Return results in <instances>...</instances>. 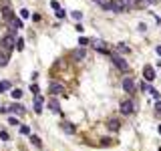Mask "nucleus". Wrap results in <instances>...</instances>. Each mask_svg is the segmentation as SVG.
I'll list each match as a JSON object with an SVG mask.
<instances>
[{
  "label": "nucleus",
  "mask_w": 161,
  "mask_h": 151,
  "mask_svg": "<svg viewBox=\"0 0 161 151\" xmlns=\"http://www.w3.org/2000/svg\"><path fill=\"white\" fill-rule=\"evenodd\" d=\"M155 111L161 115V101H159V99H157V103H155Z\"/></svg>",
  "instance_id": "nucleus-30"
},
{
  "label": "nucleus",
  "mask_w": 161,
  "mask_h": 151,
  "mask_svg": "<svg viewBox=\"0 0 161 151\" xmlns=\"http://www.w3.org/2000/svg\"><path fill=\"white\" fill-rule=\"evenodd\" d=\"M155 53H157V54H159V57H161V45L157 46V48H155Z\"/></svg>",
  "instance_id": "nucleus-32"
},
{
  "label": "nucleus",
  "mask_w": 161,
  "mask_h": 151,
  "mask_svg": "<svg viewBox=\"0 0 161 151\" xmlns=\"http://www.w3.org/2000/svg\"><path fill=\"white\" fill-rule=\"evenodd\" d=\"M48 109H50L54 115H59L60 113V103L56 101V99H48Z\"/></svg>",
  "instance_id": "nucleus-8"
},
{
  "label": "nucleus",
  "mask_w": 161,
  "mask_h": 151,
  "mask_svg": "<svg viewBox=\"0 0 161 151\" xmlns=\"http://www.w3.org/2000/svg\"><path fill=\"white\" fill-rule=\"evenodd\" d=\"M8 89H10V81H2V83H0V93L8 91Z\"/></svg>",
  "instance_id": "nucleus-19"
},
{
  "label": "nucleus",
  "mask_w": 161,
  "mask_h": 151,
  "mask_svg": "<svg viewBox=\"0 0 161 151\" xmlns=\"http://www.w3.org/2000/svg\"><path fill=\"white\" fill-rule=\"evenodd\" d=\"M8 123L10 125H20V121H18V117H10L8 119Z\"/></svg>",
  "instance_id": "nucleus-28"
},
{
  "label": "nucleus",
  "mask_w": 161,
  "mask_h": 151,
  "mask_svg": "<svg viewBox=\"0 0 161 151\" xmlns=\"http://www.w3.org/2000/svg\"><path fill=\"white\" fill-rule=\"evenodd\" d=\"M91 45H93L99 53H109V45L107 42H103V40H91Z\"/></svg>",
  "instance_id": "nucleus-5"
},
{
  "label": "nucleus",
  "mask_w": 161,
  "mask_h": 151,
  "mask_svg": "<svg viewBox=\"0 0 161 151\" xmlns=\"http://www.w3.org/2000/svg\"><path fill=\"white\" fill-rule=\"evenodd\" d=\"M20 133H22V135H30V127H26V125H20Z\"/></svg>",
  "instance_id": "nucleus-21"
},
{
  "label": "nucleus",
  "mask_w": 161,
  "mask_h": 151,
  "mask_svg": "<svg viewBox=\"0 0 161 151\" xmlns=\"http://www.w3.org/2000/svg\"><path fill=\"white\" fill-rule=\"evenodd\" d=\"M109 127H111L113 131H119V127H121L119 119H111V121H109Z\"/></svg>",
  "instance_id": "nucleus-17"
},
{
  "label": "nucleus",
  "mask_w": 161,
  "mask_h": 151,
  "mask_svg": "<svg viewBox=\"0 0 161 151\" xmlns=\"http://www.w3.org/2000/svg\"><path fill=\"white\" fill-rule=\"evenodd\" d=\"M65 16H67V12H65V10H62V8H60V10H56V18H65Z\"/></svg>",
  "instance_id": "nucleus-26"
},
{
  "label": "nucleus",
  "mask_w": 161,
  "mask_h": 151,
  "mask_svg": "<svg viewBox=\"0 0 161 151\" xmlns=\"http://www.w3.org/2000/svg\"><path fill=\"white\" fill-rule=\"evenodd\" d=\"M157 131H159V135H161V125H159V127H157Z\"/></svg>",
  "instance_id": "nucleus-33"
},
{
  "label": "nucleus",
  "mask_w": 161,
  "mask_h": 151,
  "mask_svg": "<svg viewBox=\"0 0 161 151\" xmlns=\"http://www.w3.org/2000/svg\"><path fill=\"white\" fill-rule=\"evenodd\" d=\"M143 77L147 81H153L155 79V71H153V66L151 65H145V69H143Z\"/></svg>",
  "instance_id": "nucleus-9"
},
{
  "label": "nucleus",
  "mask_w": 161,
  "mask_h": 151,
  "mask_svg": "<svg viewBox=\"0 0 161 151\" xmlns=\"http://www.w3.org/2000/svg\"><path fill=\"white\" fill-rule=\"evenodd\" d=\"M60 129H62V131L67 133V135H73V133H74V125L65 123V121H62V123H60Z\"/></svg>",
  "instance_id": "nucleus-12"
},
{
  "label": "nucleus",
  "mask_w": 161,
  "mask_h": 151,
  "mask_svg": "<svg viewBox=\"0 0 161 151\" xmlns=\"http://www.w3.org/2000/svg\"><path fill=\"white\" fill-rule=\"evenodd\" d=\"M24 48V39H18L16 40V51H22Z\"/></svg>",
  "instance_id": "nucleus-23"
},
{
  "label": "nucleus",
  "mask_w": 161,
  "mask_h": 151,
  "mask_svg": "<svg viewBox=\"0 0 161 151\" xmlns=\"http://www.w3.org/2000/svg\"><path fill=\"white\" fill-rule=\"evenodd\" d=\"M123 89H125V93H133L135 91V81L131 79V77L123 79Z\"/></svg>",
  "instance_id": "nucleus-7"
},
{
  "label": "nucleus",
  "mask_w": 161,
  "mask_h": 151,
  "mask_svg": "<svg viewBox=\"0 0 161 151\" xmlns=\"http://www.w3.org/2000/svg\"><path fill=\"white\" fill-rule=\"evenodd\" d=\"M85 54H87V51H85V48H77V51L73 53V59H74V60H83V59H85Z\"/></svg>",
  "instance_id": "nucleus-15"
},
{
  "label": "nucleus",
  "mask_w": 161,
  "mask_h": 151,
  "mask_svg": "<svg viewBox=\"0 0 161 151\" xmlns=\"http://www.w3.org/2000/svg\"><path fill=\"white\" fill-rule=\"evenodd\" d=\"M30 91H32L34 95H38V85H30Z\"/></svg>",
  "instance_id": "nucleus-31"
},
{
  "label": "nucleus",
  "mask_w": 161,
  "mask_h": 151,
  "mask_svg": "<svg viewBox=\"0 0 161 151\" xmlns=\"http://www.w3.org/2000/svg\"><path fill=\"white\" fill-rule=\"evenodd\" d=\"M20 18H28V16H30V14H28V10H26V8H20Z\"/></svg>",
  "instance_id": "nucleus-25"
},
{
  "label": "nucleus",
  "mask_w": 161,
  "mask_h": 151,
  "mask_svg": "<svg viewBox=\"0 0 161 151\" xmlns=\"http://www.w3.org/2000/svg\"><path fill=\"white\" fill-rule=\"evenodd\" d=\"M8 111H10V113H16V117H18V115H22V113H24V107H22V105H16V103H14V105L8 107Z\"/></svg>",
  "instance_id": "nucleus-14"
},
{
  "label": "nucleus",
  "mask_w": 161,
  "mask_h": 151,
  "mask_svg": "<svg viewBox=\"0 0 161 151\" xmlns=\"http://www.w3.org/2000/svg\"><path fill=\"white\" fill-rule=\"evenodd\" d=\"M50 6H53V10H54V12H56V10H60V4L56 2V0H53V2H50Z\"/></svg>",
  "instance_id": "nucleus-27"
},
{
  "label": "nucleus",
  "mask_w": 161,
  "mask_h": 151,
  "mask_svg": "<svg viewBox=\"0 0 161 151\" xmlns=\"http://www.w3.org/2000/svg\"><path fill=\"white\" fill-rule=\"evenodd\" d=\"M71 18H74V20H80V18H83V14H80L79 10H74V12H71Z\"/></svg>",
  "instance_id": "nucleus-24"
},
{
  "label": "nucleus",
  "mask_w": 161,
  "mask_h": 151,
  "mask_svg": "<svg viewBox=\"0 0 161 151\" xmlns=\"http://www.w3.org/2000/svg\"><path fill=\"white\" fill-rule=\"evenodd\" d=\"M0 139H2V141H8V133L6 131H0Z\"/></svg>",
  "instance_id": "nucleus-29"
},
{
  "label": "nucleus",
  "mask_w": 161,
  "mask_h": 151,
  "mask_svg": "<svg viewBox=\"0 0 161 151\" xmlns=\"http://www.w3.org/2000/svg\"><path fill=\"white\" fill-rule=\"evenodd\" d=\"M79 45L80 46H87V45H91V40H89L87 36H80V39H79Z\"/></svg>",
  "instance_id": "nucleus-20"
},
{
  "label": "nucleus",
  "mask_w": 161,
  "mask_h": 151,
  "mask_svg": "<svg viewBox=\"0 0 161 151\" xmlns=\"http://www.w3.org/2000/svg\"><path fill=\"white\" fill-rule=\"evenodd\" d=\"M30 143H32L34 147H42V141H40L36 135H32V133H30Z\"/></svg>",
  "instance_id": "nucleus-18"
},
{
  "label": "nucleus",
  "mask_w": 161,
  "mask_h": 151,
  "mask_svg": "<svg viewBox=\"0 0 161 151\" xmlns=\"http://www.w3.org/2000/svg\"><path fill=\"white\" fill-rule=\"evenodd\" d=\"M48 93H53V95H60V93H65V87L60 85V83H50V85H48Z\"/></svg>",
  "instance_id": "nucleus-6"
},
{
  "label": "nucleus",
  "mask_w": 161,
  "mask_h": 151,
  "mask_svg": "<svg viewBox=\"0 0 161 151\" xmlns=\"http://www.w3.org/2000/svg\"><path fill=\"white\" fill-rule=\"evenodd\" d=\"M2 16H4L6 22H10V20L14 18V12H12V8L8 6V4H4V8H2Z\"/></svg>",
  "instance_id": "nucleus-10"
},
{
  "label": "nucleus",
  "mask_w": 161,
  "mask_h": 151,
  "mask_svg": "<svg viewBox=\"0 0 161 151\" xmlns=\"http://www.w3.org/2000/svg\"><path fill=\"white\" fill-rule=\"evenodd\" d=\"M0 45H2V48H6V51H12V48H16V39H14V34L10 32L8 36H4Z\"/></svg>",
  "instance_id": "nucleus-4"
},
{
  "label": "nucleus",
  "mask_w": 161,
  "mask_h": 151,
  "mask_svg": "<svg viewBox=\"0 0 161 151\" xmlns=\"http://www.w3.org/2000/svg\"><path fill=\"white\" fill-rule=\"evenodd\" d=\"M129 51H131V48H129L127 42H119V45H117V53L119 54H125V53H129Z\"/></svg>",
  "instance_id": "nucleus-16"
},
{
  "label": "nucleus",
  "mask_w": 161,
  "mask_h": 151,
  "mask_svg": "<svg viewBox=\"0 0 161 151\" xmlns=\"http://www.w3.org/2000/svg\"><path fill=\"white\" fill-rule=\"evenodd\" d=\"M42 103H44V99L40 95H36L34 97V113H42Z\"/></svg>",
  "instance_id": "nucleus-11"
},
{
  "label": "nucleus",
  "mask_w": 161,
  "mask_h": 151,
  "mask_svg": "<svg viewBox=\"0 0 161 151\" xmlns=\"http://www.w3.org/2000/svg\"><path fill=\"white\" fill-rule=\"evenodd\" d=\"M135 6H137L135 0H113L111 10H113V12H125V10H131V8H135Z\"/></svg>",
  "instance_id": "nucleus-1"
},
{
  "label": "nucleus",
  "mask_w": 161,
  "mask_h": 151,
  "mask_svg": "<svg viewBox=\"0 0 161 151\" xmlns=\"http://www.w3.org/2000/svg\"><path fill=\"white\" fill-rule=\"evenodd\" d=\"M119 109H121L123 115H133V113H135V103L131 101V99H125V101H121Z\"/></svg>",
  "instance_id": "nucleus-2"
},
{
  "label": "nucleus",
  "mask_w": 161,
  "mask_h": 151,
  "mask_svg": "<svg viewBox=\"0 0 161 151\" xmlns=\"http://www.w3.org/2000/svg\"><path fill=\"white\" fill-rule=\"evenodd\" d=\"M111 60H113L115 65H117V69H119V71H127V69H129L127 60L123 59V57H121L119 53H111Z\"/></svg>",
  "instance_id": "nucleus-3"
},
{
  "label": "nucleus",
  "mask_w": 161,
  "mask_h": 151,
  "mask_svg": "<svg viewBox=\"0 0 161 151\" xmlns=\"http://www.w3.org/2000/svg\"><path fill=\"white\" fill-rule=\"evenodd\" d=\"M10 95H12V99H20V97H22V91H20V89H14Z\"/></svg>",
  "instance_id": "nucleus-22"
},
{
  "label": "nucleus",
  "mask_w": 161,
  "mask_h": 151,
  "mask_svg": "<svg viewBox=\"0 0 161 151\" xmlns=\"http://www.w3.org/2000/svg\"><path fill=\"white\" fill-rule=\"evenodd\" d=\"M95 2H97L103 10H111V6H113V0H95Z\"/></svg>",
  "instance_id": "nucleus-13"
}]
</instances>
